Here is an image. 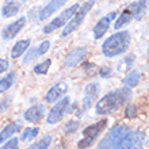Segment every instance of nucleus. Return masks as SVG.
I'll use <instances>...</instances> for the list:
<instances>
[{"instance_id":"5","label":"nucleus","mask_w":149,"mask_h":149,"mask_svg":"<svg viewBox=\"0 0 149 149\" xmlns=\"http://www.w3.org/2000/svg\"><path fill=\"white\" fill-rule=\"evenodd\" d=\"M94 4H95V0H88V1H86V3L83 4L81 7L77 8V11L74 12L73 16L71 18V20L67 23V27L63 30V37L69 36L71 33H73L74 30L83 23L84 18H86L87 14L91 11V8L94 7Z\"/></svg>"},{"instance_id":"15","label":"nucleus","mask_w":149,"mask_h":149,"mask_svg":"<svg viewBox=\"0 0 149 149\" xmlns=\"http://www.w3.org/2000/svg\"><path fill=\"white\" fill-rule=\"evenodd\" d=\"M67 1H68V0H50V3L39 11L38 19L39 20H45V19H47V18H50V16L53 15L54 12L58 11L60 8L63 7Z\"/></svg>"},{"instance_id":"23","label":"nucleus","mask_w":149,"mask_h":149,"mask_svg":"<svg viewBox=\"0 0 149 149\" xmlns=\"http://www.w3.org/2000/svg\"><path fill=\"white\" fill-rule=\"evenodd\" d=\"M50 144H52V136L46 134V136H43L41 140H38L37 142H34L29 149H47L49 146H50Z\"/></svg>"},{"instance_id":"2","label":"nucleus","mask_w":149,"mask_h":149,"mask_svg":"<svg viewBox=\"0 0 149 149\" xmlns=\"http://www.w3.org/2000/svg\"><path fill=\"white\" fill-rule=\"evenodd\" d=\"M132 98V91L130 88H118L107 95H104L96 104H95V111L98 115H106L113 111L118 110L121 106H123L126 102H129Z\"/></svg>"},{"instance_id":"14","label":"nucleus","mask_w":149,"mask_h":149,"mask_svg":"<svg viewBox=\"0 0 149 149\" xmlns=\"http://www.w3.org/2000/svg\"><path fill=\"white\" fill-rule=\"evenodd\" d=\"M87 53H88L87 47H76L73 50H71L65 57V65L69 68L76 67L77 64H80L84 60Z\"/></svg>"},{"instance_id":"31","label":"nucleus","mask_w":149,"mask_h":149,"mask_svg":"<svg viewBox=\"0 0 149 149\" xmlns=\"http://www.w3.org/2000/svg\"><path fill=\"white\" fill-rule=\"evenodd\" d=\"M99 74H100L102 77H110L111 69H110V68H107V67H104V68H102V69L99 71Z\"/></svg>"},{"instance_id":"3","label":"nucleus","mask_w":149,"mask_h":149,"mask_svg":"<svg viewBox=\"0 0 149 149\" xmlns=\"http://www.w3.org/2000/svg\"><path fill=\"white\" fill-rule=\"evenodd\" d=\"M130 45V33L127 30L118 31L103 42L102 52L106 57H115L118 54L125 53Z\"/></svg>"},{"instance_id":"27","label":"nucleus","mask_w":149,"mask_h":149,"mask_svg":"<svg viewBox=\"0 0 149 149\" xmlns=\"http://www.w3.org/2000/svg\"><path fill=\"white\" fill-rule=\"evenodd\" d=\"M77 129H79V122L74 121V119L67 122L65 126H64V132H65V133H73V132H76Z\"/></svg>"},{"instance_id":"22","label":"nucleus","mask_w":149,"mask_h":149,"mask_svg":"<svg viewBox=\"0 0 149 149\" xmlns=\"http://www.w3.org/2000/svg\"><path fill=\"white\" fill-rule=\"evenodd\" d=\"M140 79H141V73L138 71H133V72H130V73L122 80V83H123V86L130 88V87L137 86L138 83H140Z\"/></svg>"},{"instance_id":"17","label":"nucleus","mask_w":149,"mask_h":149,"mask_svg":"<svg viewBox=\"0 0 149 149\" xmlns=\"http://www.w3.org/2000/svg\"><path fill=\"white\" fill-rule=\"evenodd\" d=\"M19 129H20V122H12V123L7 125L0 132V144H3L6 140L11 138Z\"/></svg>"},{"instance_id":"32","label":"nucleus","mask_w":149,"mask_h":149,"mask_svg":"<svg viewBox=\"0 0 149 149\" xmlns=\"http://www.w3.org/2000/svg\"><path fill=\"white\" fill-rule=\"evenodd\" d=\"M22 1H26V0H22Z\"/></svg>"},{"instance_id":"13","label":"nucleus","mask_w":149,"mask_h":149,"mask_svg":"<svg viewBox=\"0 0 149 149\" xmlns=\"http://www.w3.org/2000/svg\"><path fill=\"white\" fill-rule=\"evenodd\" d=\"M49 47H50V42H49V41H43V42L39 43V46L33 47V49L27 50L26 52V56H24V58H23V64H30L36 58L43 56L45 53H47Z\"/></svg>"},{"instance_id":"7","label":"nucleus","mask_w":149,"mask_h":149,"mask_svg":"<svg viewBox=\"0 0 149 149\" xmlns=\"http://www.w3.org/2000/svg\"><path fill=\"white\" fill-rule=\"evenodd\" d=\"M68 113H71V98L64 96L61 100H58L57 104L52 107V110L47 113L46 122L49 125H56L63 119Z\"/></svg>"},{"instance_id":"10","label":"nucleus","mask_w":149,"mask_h":149,"mask_svg":"<svg viewBox=\"0 0 149 149\" xmlns=\"http://www.w3.org/2000/svg\"><path fill=\"white\" fill-rule=\"evenodd\" d=\"M24 24H26V16H22L19 19H16L15 22H12V23H10L8 26H6V27L1 30V37H3L4 39H7V41L15 38L20 33V30L24 27Z\"/></svg>"},{"instance_id":"4","label":"nucleus","mask_w":149,"mask_h":149,"mask_svg":"<svg viewBox=\"0 0 149 149\" xmlns=\"http://www.w3.org/2000/svg\"><path fill=\"white\" fill-rule=\"evenodd\" d=\"M146 6H148V0H138L136 3L129 4L127 7L122 11L119 18H117V22L114 24V29H122L123 26L129 23L132 19H140L144 12L146 11Z\"/></svg>"},{"instance_id":"24","label":"nucleus","mask_w":149,"mask_h":149,"mask_svg":"<svg viewBox=\"0 0 149 149\" xmlns=\"http://www.w3.org/2000/svg\"><path fill=\"white\" fill-rule=\"evenodd\" d=\"M39 133V127H27L22 134V141H30L34 137H37V134Z\"/></svg>"},{"instance_id":"21","label":"nucleus","mask_w":149,"mask_h":149,"mask_svg":"<svg viewBox=\"0 0 149 149\" xmlns=\"http://www.w3.org/2000/svg\"><path fill=\"white\" fill-rule=\"evenodd\" d=\"M16 80V73L15 72H10L4 76L3 79H0V94H3L6 91H8L12 87V84Z\"/></svg>"},{"instance_id":"25","label":"nucleus","mask_w":149,"mask_h":149,"mask_svg":"<svg viewBox=\"0 0 149 149\" xmlns=\"http://www.w3.org/2000/svg\"><path fill=\"white\" fill-rule=\"evenodd\" d=\"M50 65H52V60L47 58V60H45L43 63L36 65V67H34V72H36L37 74H45V73H47Z\"/></svg>"},{"instance_id":"12","label":"nucleus","mask_w":149,"mask_h":149,"mask_svg":"<svg viewBox=\"0 0 149 149\" xmlns=\"http://www.w3.org/2000/svg\"><path fill=\"white\" fill-rule=\"evenodd\" d=\"M99 90H100V87H99L98 83H90V84H87L86 90H84V98H83V102H81V110L86 111L88 107L91 106V103H94V100L98 98V94H99Z\"/></svg>"},{"instance_id":"18","label":"nucleus","mask_w":149,"mask_h":149,"mask_svg":"<svg viewBox=\"0 0 149 149\" xmlns=\"http://www.w3.org/2000/svg\"><path fill=\"white\" fill-rule=\"evenodd\" d=\"M20 10V6L16 1H14V0H8V1H6L3 6V8H1V15L4 16V18H11V16H14L15 14H18Z\"/></svg>"},{"instance_id":"1","label":"nucleus","mask_w":149,"mask_h":149,"mask_svg":"<svg viewBox=\"0 0 149 149\" xmlns=\"http://www.w3.org/2000/svg\"><path fill=\"white\" fill-rule=\"evenodd\" d=\"M145 142V132L132 129L125 123H119L109 130L96 149H142Z\"/></svg>"},{"instance_id":"8","label":"nucleus","mask_w":149,"mask_h":149,"mask_svg":"<svg viewBox=\"0 0 149 149\" xmlns=\"http://www.w3.org/2000/svg\"><path fill=\"white\" fill-rule=\"evenodd\" d=\"M80 7L79 4H73L72 7L67 8V10H64L61 14H60L57 18H54V19L52 20L49 24H46L45 27H43L42 31L45 33V34H49V33L54 31V30H57V29H61L64 26V24H67L69 20H71V18L73 16V14L76 11H77V8Z\"/></svg>"},{"instance_id":"11","label":"nucleus","mask_w":149,"mask_h":149,"mask_svg":"<svg viewBox=\"0 0 149 149\" xmlns=\"http://www.w3.org/2000/svg\"><path fill=\"white\" fill-rule=\"evenodd\" d=\"M69 90V86H68L67 81H60L57 84L52 87L50 90L46 92L45 95V100L47 103H54L57 102L61 96H64V94H67V91Z\"/></svg>"},{"instance_id":"20","label":"nucleus","mask_w":149,"mask_h":149,"mask_svg":"<svg viewBox=\"0 0 149 149\" xmlns=\"http://www.w3.org/2000/svg\"><path fill=\"white\" fill-rule=\"evenodd\" d=\"M134 61H136V56H134V54L125 56V57H123V58H122L121 61L117 64V71L121 72V73H123V72H127L129 69H132Z\"/></svg>"},{"instance_id":"16","label":"nucleus","mask_w":149,"mask_h":149,"mask_svg":"<svg viewBox=\"0 0 149 149\" xmlns=\"http://www.w3.org/2000/svg\"><path fill=\"white\" fill-rule=\"evenodd\" d=\"M43 115H45V106L43 104H37V106H33L29 110H26L23 117L27 122L36 123V122H39L42 119Z\"/></svg>"},{"instance_id":"9","label":"nucleus","mask_w":149,"mask_h":149,"mask_svg":"<svg viewBox=\"0 0 149 149\" xmlns=\"http://www.w3.org/2000/svg\"><path fill=\"white\" fill-rule=\"evenodd\" d=\"M117 16V14L115 12H110V14H107L106 16H103L102 19L98 20V23L94 26V29H92V33H94V39H100L104 34L107 33V30L110 29V23L111 20L114 19Z\"/></svg>"},{"instance_id":"30","label":"nucleus","mask_w":149,"mask_h":149,"mask_svg":"<svg viewBox=\"0 0 149 149\" xmlns=\"http://www.w3.org/2000/svg\"><path fill=\"white\" fill-rule=\"evenodd\" d=\"M10 103H11V98H6L4 100H1V102H0V111L7 110L8 106H10Z\"/></svg>"},{"instance_id":"6","label":"nucleus","mask_w":149,"mask_h":149,"mask_svg":"<svg viewBox=\"0 0 149 149\" xmlns=\"http://www.w3.org/2000/svg\"><path fill=\"white\" fill-rule=\"evenodd\" d=\"M106 125H107V121L106 119H103V121H99V122H96V123H92V125L87 126L86 129L81 132L83 138L77 142V148L79 149L90 148L91 144L95 141V138L100 134V132L104 129V126Z\"/></svg>"},{"instance_id":"19","label":"nucleus","mask_w":149,"mask_h":149,"mask_svg":"<svg viewBox=\"0 0 149 149\" xmlns=\"http://www.w3.org/2000/svg\"><path fill=\"white\" fill-rule=\"evenodd\" d=\"M29 46H30V39H23V41H19L14 45L11 50V57L12 58H18L22 54L26 53V50H29Z\"/></svg>"},{"instance_id":"26","label":"nucleus","mask_w":149,"mask_h":149,"mask_svg":"<svg viewBox=\"0 0 149 149\" xmlns=\"http://www.w3.org/2000/svg\"><path fill=\"white\" fill-rule=\"evenodd\" d=\"M0 149H19V140H18L16 137L10 138V140H8V141L6 142Z\"/></svg>"},{"instance_id":"28","label":"nucleus","mask_w":149,"mask_h":149,"mask_svg":"<svg viewBox=\"0 0 149 149\" xmlns=\"http://www.w3.org/2000/svg\"><path fill=\"white\" fill-rule=\"evenodd\" d=\"M125 115L127 118H136L137 117V107H136V104L129 103L125 109Z\"/></svg>"},{"instance_id":"29","label":"nucleus","mask_w":149,"mask_h":149,"mask_svg":"<svg viewBox=\"0 0 149 149\" xmlns=\"http://www.w3.org/2000/svg\"><path fill=\"white\" fill-rule=\"evenodd\" d=\"M8 67H10V64H8L7 60H6V58H0V73H3V72L7 71Z\"/></svg>"}]
</instances>
